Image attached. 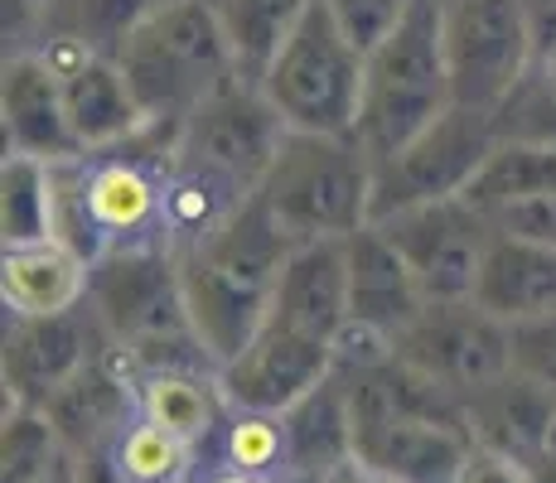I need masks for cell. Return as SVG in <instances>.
I'll use <instances>...</instances> for the list:
<instances>
[{
	"mask_svg": "<svg viewBox=\"0 0 556 483\" xmlns=\"http://www.w3.org/2000/svg\"><path fill=\"white\" fill-rule=\"evenodd\" d=\"M291 246L295 242L276 228L271 213L252 199L223 232L179 256L189 319L218 368L238 358L271 319V300L291 262Z\"/></svg>",
	"mask_w": 556,
	"mask_h": 483,
	"instance_id": "cell-1",
	"label": "cell"
},
{
	"mask_svg": "<svg viewBox=\"0 0 556 483\" xmlns=\"http://www.w3.org/2000/svg\"><path fill=\"white\" fill-rule=\"evenodd\" d=\"M88 305L116 348L136 358V368H213L208 348L194 334L185 300L179 256L169 246H126L92 262Z\"/></svg>",
	"mask_w": 556,
	"mask_h": 483,
	"instance_id": "cell-2",
	"label": "cell"
},
{
	"mask_svg": "<svg viewBox=\"0 0 556 483\" xmlns=\"http://www.w3.org/2000/svg\"><path fill=\"white\" fill-rule=\"evenodd\" d=\"M455 106L451 63H445V5L412 0L388 39L363 63V106L358 141L372 160L392 155L406 141L435 126Z\"/></svg>",
	"mask_w": 556,
	"mask_h": 483,
	"instance_id": "cell-3",
	"label": "cell"
},
{
	"mask_svg": "<svg viewBox=\"0 0 556 483\" xmlns=\"http://www.w3.org/2000/svg\"><path fill=\"white\" fill-rule=\"evenodd\" d=\"M372 175L378 160L358 136L291 131L256 203L291 242L354 238L372 223Z\"/></svg>",
	"mask_w": 556,
	"mask_h": 483,
	"instance_id": "cell-4",
	"label": "cell"
},
{
	"mask_svg": "<svg viewBox=\"0 0 556 483\" xmlns=\"http://www.w3.org/2000/svg\"><path fill=\"white\" fill-rule=\"evenodd\" d=\"M116 59H122L126 78L141 97L146 116L160 126H179L203 97L242 78L213 0L165 5L116 49Z\"/></svg>",
	"mask_w": 556,
	"mask_h": 483,
	"instance_id": "cell-5",
	"label": "cell"
},
{
	"mask_svg": "<svg viewBox=\"0 0 556 483\" xmlns=\"http://www.w3.org/2000/svg\"><path fill=\"white\" fill-rule=\"evenodd\" d=\"M363 53L325 0H309L291 39L262 73V92L291 131L354 136L363 106Z\"/></svg>",
	"mask_w": 556,
	"mask_h": 483,
	"instance_id": "cell-6",
	"label": "cell"
},
{
	"mask_svg": "<svg viewBox=\"0 0 556 483\" xmlns=\"http://www.w3.org/2000/svg\"><path fill=\"white\" fill-rule=\"evenodd\" d=\"M169 165H175V126L160 122L131 141L88 150L78 160L92 262L102 252H126V246H165Z\"/></svg>",
	"mask_w": 556,
	"mask_h": 483,
	"instance_id": "cell-7",
	"label": "cell"
},
{
	"mask_svg": "<svg viewBox=\"0 0 556 483\" xmlns=\"http://www.w3.org/2000/svg\"><path fill=\"white\" fill-rule=\"evenodd\" d=\"M286 136H291V126L281 122L262 82L232 78L228 88L203 97L175 126V160L203 169V175L228 179L242 193H256L262 179L271 175Z\"/></svg>",
	"mask_w": 556,
	"mask_h": 483,
	"instance_id": "cell-8",
	"label": "cell"
},
{
	"mask_svg": "<svg viewBox=\"0 0 556 483\" xmlns=\"http://www.w3.org/2000/svg\"><path fill=\"white\" fill-rule=\"evenodd\" d=\"M494 145H498L494 116L451 106L416 141H406L402 150L378 160V175H372V223L392 218L402 208H416V203L465 199V189L475 185V175L494 155Z\"/></svg>",
	"mask_w": 556,
	"mask_h": 483,
	"instance_id": "cell-9",
	"label": "cell"
},
{
	"mask_svg": "<svg viewBox=\"0 0 556 483\" xmlns=\"http://www.w3.org/2000/svg\"><path fill=\"white\" fill-rule=\"evenodd\" d=\"M455 106L494 112L538 63L522 0H441Z\"/></svg>",
	"mask_w": 556,
	"mask_h": 483,
	"instance_id": "cell-10",
	"label": "cell"
},
{
	"mask_svg": "<svg viewBox=\"0 0 556 483\" xmlns=\"http://www.w3.org/2000/svg\"><path fill=\"white\" fill-rule=\"evenodd\" d=\"M397 358L459 402H469L479 386L513 368V343L508 325L489 315L479 300H431L397 339Z\"/></svg>",
	"mask_w": 556,
	"mask_h": 483,
	"instance_id": "cell-11",
	"label": "cell"
},
{
	"mask_svg": "<svg viewBox=\"0 0 556 483\" xmlns=\"http://www.w3.org/2000/svg\"><path fill=\"white\" fill-rule=\"evenodd\" d=\"M378 228L416 271L426 300H475L479 266H484L494 223L469 199H435L378 218Z\"/></svg>",
	"mask_w": 556,
	"mask_h": 483,
	"instance_id": "cell-12",
	"label": "cell"
},
{
	"mask_svg": "<svg viewBox=\"0 0 556 483\" xmlns=\"http://www.w3.org/2000/svg\"><path fill=\"white\" fill-rule=\"evenodd\" d=\"M106 343L112 339H106V329L98 325L92 305L63 309V315H45V319L5 315V353H0V372H5L10 406L45 411L53 396L78 378Z\"/></svg>",
	"mask_w": 556,
	"mask_h": 483,
	"instance_id": "cell-13",
	"label": "cell"
},
{
	"mask_svg": "<svg viewBox=\"0 0 556 483\" xmlns=\"http://www.w3.org/2000/svg\"><path fill=\"white\" fill-rule=\"evenodd\" d=\"M334 372H339V363H334V343L329 339L301 334V329L281 325V319H266L262 334L232 363L218 368V382H223L228 406L286 416L315 386H325Z\"/></svg>",
	"mask_w": 556,
	"mask_h": 483,
	"instance_id": "cell-14",
	"label": "cell"
},
{
	"mask_svg": "<svg viewBox=\"0 0 556 483\" xmlns=\"http://www.w3.org/2000/svg\"><path fill=\"white\" fill-rule=\"evenodd\" d=\"M39 53L49 59V68L63 82V102H68V122L78 131L83 150H112L131 136H141L146 126H155L146 116L141 97H136L131 78H126L122 59L102 53L73 35H49Z\"/></svg>",
	"mask_w": 556,
	"mask_h": 483,
	"instance_id": "cell-15",
	"label": "cell"
},
{
	"mask_svg": "<svg viewBox=\"0 0 556 483\" xmlns=\"http://www.w3.org/2000/svg\"><path fill=\"white\" fill-rule=\"evenodd\" d=\"M0 131H5L10 155H35L53 160V165L88 155L68 122L59 73L49 68L39 49L5 53V63H0Z\"/></svg>",
	"mask_w": 556,
	"mask_h": 483,
	"instance_id": "cell-16",
	"label": "cell"
},
{
	"mask_svg": "<svg viewBox=\"0 0 556 483\" xmlns=\"http://www.w3.org/2000/svg\"><path fill=\"white\" fill-rule=\"evenodd\" d=\"M344 246H349V319L382 329L397 343L412 329V319L431 305L421 281H416L406 256L392 246V238L378 223L344 238Z\"/></svg>",
	"mask_w": 556,
	"mask_h": 483,
	"instance_id": "cell-17",
	"label": "cell"
},
{
	"mask_svg": "<svg viewBox=\"0 0 556 483\" xmlns=\"http://www.w3.org/2000/svg\"><path fill=\"white\" fill-rule=\"evenodd\" d=\"M271 319L301 329V334L334 343V334L349 319V246H344V238L291 246V262H286L281 285H276V300H271Z\"/></svg>",
	"mask_w": 556,
	"mask_h": 483,
	"instance_id": "cell-18",
	"label": "cell"
},
{
	"mask_svg": "<svg viewBox=\"0 0 556 483\" xmlns=\"http://www.w3.org/2000/svg\"><path fill=\"white\" fill-rule=\"evenodd\" d=\"M88 281L92 262L59 238L0 246V305L15 319H45L88 305Z\"/></svg>",
	"mask_w": 556,
	"mask_h": 483,
	"instance_id": "cell-19",
	"label": "cell"
},
{
	"mask_svg": "<svg viewBox=\"0 0 556 483\" xmlns=\"http://www.w3.org/2000/svg\"><path fill=\"white\" fill-rule=\"evenodd\" d=\"M475 300L504 325H522L556 309V246L494 232L475 281Z\"/></svg>",
	"mask_w": 556,
	"mask_h": 483,
	"instance_id": "cell-20",
	"label": "cell"
},
{
	"mask_svg": "<svg viewBox=\"0 0 556 483\" xmlns=\"http://www.w3.org/2000/svg\"><path fill=\"white\" fill-rule=\"evenodd\" d=\"M465 425L475 435V445H494L518 459H538L556 425V396L508 368L504 378L479 386L465 402Z\"/></svg>",
	"mask_w": 556,
	"mask_h": 483,
	"instance_id": "cell-21",
	"label": "cell"
},
{
	"mask_svg": "<svg viewBox=\"0 0 556 483\" xmlns=\"http://www.w3.org/2000/svg\"><path fill=\"white\" fill-rule=\"evenodd\" d=\"M136 416L194 445H208L223 431L228 396L213 368H141L136 372Z\"/></svg>",
	"mask_w": 556,
	"mask_h": 483,
	"instance_id": "cell-22",
	"label": "cell"
},
{
	"mask_svg": "<svg viewBox=\"0 0 556 483\" xmlns=\"http://www.w3.org/2000/svg\"><path fill=\"white\" fill-rule=\"evenodd\" d=\"M286 435H291V474H325L329 465L354 455V416L339 372L286 411Z\"/></svg>",
	"mask_w": 556,
	"mask_h": 483,
	"instance_id": "cell-23",
	"label": "cell"
},
{
	"mask_svg": "<svg viewBox=\"0 0 556 483\" xmlns=\"http://www.w3.org/2000/svg\"><path fill=\"white\" fill-rule=\"evenodd\" d=\"M199 449L194 440L165 431V425L131 416L126 431L112 440L102 469L112 483H194L199 479Z\"/></svg>",
	"mask_w": 556,
	"mask_h": 483,
	"instance_id": "cell-24",
	"label": "cell"
},
{
	"mask_svg": "<svg viewBox=\"0 0 556 483\" xmlns=\"http://www.w3.org/2000/svg\"><path fill=\"white\" fill-rule=\"evenodd\" d=\"M542 193H556V145L498 141L494 155L484 160V169L475 175V185L465 189V199L484 218H494V213L513 208V203L542 199Z\"/></svg>",
	"mask_w": 556,
	"mask_h": 483,
	"instance_id": "cell-25",
	"label": "cell"
},
{
	"mask_svg": "<svg viewBox=\"0 0 556 483\" xmlns=\"http://www.w3.org/2000/svg\"><path fill=\"white\" fill-rule=\"evenodd\" d=\"M53 160L10 155L0 160V246H29L53 238Z\"/></svg>",
	"mask_w": 556,
	"mask_h": 483,
	"instance_id": "cell-26",
	"label": "cell"
},
{
	"mask_svg": "<svg viewBox=\"0 0 556 483\" xmlns=\"http://www.w3.org/2000/svg\"><path fill=\"white\" fill-rule=\"evenodd\" d=\"M305 5L309 0H218V20L228 29V45L242 78L262 82V73L271 68V59L291 39Z\"/></svg>",
	"mask_w": 556,
	"mask_h": 483,
	"instance_id": "cell-27",
	"label": "cell"
},
{
	"mask_svg": "<svg viewBox=\"0 0 556 483\" xmlns=\"http://www.w3.org/2000/svg\"><path fill=\"white\" fill-rule=\"evenodd\" d=\"M218 455H223V465L248 469V474H266V479L291 474V435H286V416L228 406L223 431H218Z\"/></svg>",
	"mask_w": 556,
	"mask_h": 483,
	"instance_id": "cell-28",
	"label": "cell"
},
{
	"mask_svg": "<svg viewBox=\"0 0 556 483\" xmlns=\"http://www.w3.org/2000/svg\"><path fill=\"white\" fill-rule=\"evenodd\" d=\"M165 5H175V0H59L49 35H73L102 53H116Z\"/></svg>",
	"mask_w": 556,
	"mask_h": 483,
	"instance_id": "cell-29",
	"label": "cell"
},
{
	"mask_svg": "<svg viewBox=\"0 0 556 483\" xmlns=\"http://www.w3.org/2000/svg\"><path fill=\"white\" fill-rule=\"evenodd\" d=\"M494 136L498 141H532V145H556V82L547 59H538L522 82L504 102L494 106Z\"/></svg>",
	"mask_w": 556,
	"mask_h": 483,
	"instance_id": "cell-30",
	"label": "cell"
},
{
	"mask_svg": "<svg viewBox=\"0 0 556 483\" xmlns=\"http://www.w3.org/2000/svg\"><path fill=\"white\" fill-rule=\"evenodd\" d=\"M508 343H513V372H522L528 382H538L542 392L556 396V309L513 325Z\"/></svg>",
	"mask_w": 556,
	"mask_h": 483,
	"instance_id": "cell-31",
	"label": "cell"
},
{
	"mask_svg": "<svg viewBox=\"0 0 556 483\" xmlns=\"http://www.w3.org/2000/svg\"><path fill=\"white\" fill-rule=\"evenodd\" d=\"M325 5L334 10L344 35L354 39L363 53H372L392 29H397V20L412 10V0H325Z\"/></svg>",
	"mask_w": 556,
	"mask_h": 483,
	"instance_id": "cell-32",
	"label": "cell"
},
{
	"mask_svg": "<svg viewBox=\"0 0 556 483\" xmlns=\"http://www.w3.org/2000/svg\"><path fill=\"white\" fill-rule=\"evenodd\" d=\"M59 0H0V29H5V53H29L49 39Z\"/></svg>",
	"mask_w": 556,
	"mask_h": 483,
	"instance_id": "cell-33",
	"label": "cell"
},
{
	"mask_svg": "<svg viewBox=\"0 0 556 483\" xmlns=\"http://www.w3.org/2000/svg\"><path fill=\"white\" fill-rule=\"evenodd\" d=\"M494 232H513V238H532V242H547L556 246V193H542V199L528 203H513V208L494 213Z\"/></svg>",
	"mask_w": 556,
	"mask_h": 483,
	"instance_id": "cell-34",
	"label": "cell"
},
{
	"mask_svg": "<svg viewBox=\"0 0 556 483\" xmlns=\"http://www.w3.org/2000/svg\"><path fill=\"white\" fill-rule=\"evenodd\" d=\"M455 483H532V474H528V459L494 445H475L465 455V465H459Z\"/></svg>",
	"mask_w": 556,
	"mask_h": 483,
	"instance_id": "cell-35",
	"label": "cell"
},
{
	"mask_svg": "<svg viewBox=\"0 0 556 483\" xmlns=\"http://www.w3.org/2000/svg\"><path fill=\"white\" fill-rule=\"evenodd\" d=\"M532 25V45H538V59H547L556 49V0H522Z\"/></svg>",
	"mask_w": 556,
	"mask_h": 483,
	"instance_id": "cell-36",
	"label": "cell"
},
{
	"mask_svg": "<svg viewBox=\"0 0 556 483\" xmlns=\"http://www.w3.org/2000/svg\"><path fill=\"white\" fill-rule=\"evenodd\" d=\"M194 483H281V479H266V474H248V469H232V465H208V469H199V479Z\"/></svg>",
	"mask_w": 556,
	"mask_h": 483,
	"instance_id": "cell-37",
	"label": "cell"
},
{
	"mask_svg": "<svg viewBox=\"0 0 556 483\" xmlns=\"http://www.w3.org/2000/svg\"><path fill=\"white\" fill-rule=\"evenodd\" d=\"M315 483H368V465H363L358 455L339 459V465H329L325 474H315Z\"/></svg>",
	"mask_w": 556,
	"mask_h": 483,
	"instance_id": "cell-38",
	"label": "cell"
},
{
	"mask_svg": "<svg viewBox=\"0 0 556 483\" xmlns=\"http://www.w3.org/2000/svg\"><path fill=\"white\" fill-rule=\"evenodd\" d=\"M368 483H412V479H402V474H388V469H368Z\"/></svg>",
	"mask_w": 556,
	"mask_h": 483,
	"instance_id": "cell-39",
	"label": "cell"
},
{
	"mask_svg": "<svg viewBox=\"0 0 556 483\" xmlns=\"http://www.w3.org/2000/svg\"><path fill=\"white\" fill-rule=\"evenodd\" d=\"M547 68H552V82H556V49L547 53Z\"/></svg>",
	"mask_w": 556,
	"mask_h": 483,
	"instance_id": "cell-40",
	"label": "cell"
}]
</instances>
